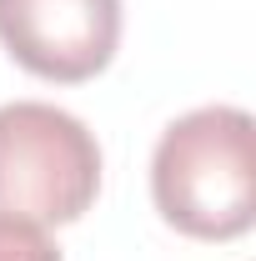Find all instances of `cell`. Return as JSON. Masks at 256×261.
Listing matches in <instances>:
<instances>
[{"label":"cell","mask_w":256,"mask_h":261,"mask_svg":"<svg viewBox=\"0 0 256 261\" xmlns=\"http://www.w3.org/2000/svg\"><path fill=\"white\" fill-rule=\"evenodd\" d=\"M100 191V146L81 116L50 100L0 106V216L25 226H70Z\"/></svg>","instance_id":"cell-2"},{"label":"cell","mask_w":256,"mask_h":261,"mask_svg":"<svg viewBox=\"0 0 256 261\" xmlns=\"http://www.w3.org/2000/svg\"><path fill=\"white\" fill-rule=\"evenodd\" d=\"M0 261H61V251L50 246V236L40 226L0 216Z\"/></svg>","instance_id":"cell-4"},{"label":"cell","mask_w":256,"mask_h":261,"mask_svg":"<svg viewBox=\"0 0 256 261\" xmlns=\"http://www.w3.org/2000/svg\"><path fill=\"white\" fill-rule=\"evenodd\" d=\"M0 45L40 81L81 86L116 61L121 0H0Z\"/></svg>","instance_id":"cell-3"},{"label":"cell","mask_w":256,"mask_h":261,"mask_svg":"<svg viewBox=\"0 0 256 261\" xmlns=\"http://www.w3.org/2000/svg\"><path fill=\"white\" fill-rule=\"evenodd\" d=\"M151 196L191 241H236L256 221V126L241 106H201L161 130Z\"/></svg>","instance_id":"cell-1"}]
</instances>
